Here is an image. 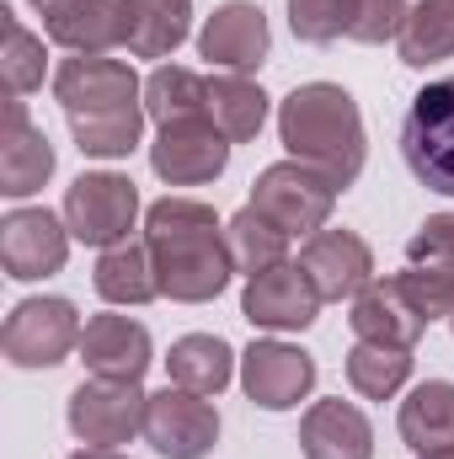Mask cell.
I'll return each mask as SVG.
<instances>
[{
    "mask_svg": "<svg viewBox=\"0 0 454 459\" xmlns=\"http://www.w3.org/2000/svg\"><path fill=\"white\" fill-rule=\"evenodd\" d=\"M144 246L155 256L161 294L177 305H209L235 278L225 225L198 198H161L144 209Z\"/></svg>",
    "mask_w": 454,
    "mask_h": 459,
    "instance_id": "obj_1",
    "label": "cell"
},
{
    "mask_svg": "<svg viewBox=\"0 0 454 459\" xmlns=\"http://www.w3.org/2000/svg\"><path fill=\"white\" fill-rule=\"evenodd\" d=\"M278 139H284L289 160H305V166L327 171L342 193L363 177V160H369L363 113H358V102L342 86H332V81L294 86L278 102Z\"/></svg>",
    "mask_w": 454,
    "mask_h": 459,
    "instance_id": "obj_2",
    "label": "cell"
},
{
    "mask_svg": "<svg viewBox=\"0 0 454 459\" xmlns=\"http://www.w3.org/2000/svg\"><path fill=\"white\" fill-rule=\"evenodd\" d=\"M401 155H406V171L428 193L454 198V75L428 81L412 97L406 123H401Z\"/></svg>",
    "mask_w": 454,
    "mask_h": 459,
    "instance_id": "obj_3",
    "label": "cell"
},
{
    "mask_svg": "<svg viewBox=\"0 0 454 459\" xmlns=\"http://www.w3.org/2000/svg\"><path fill=\"white\" fill-rule=\"evenodd\" d=\"M337 182L305 160H273L267 171H257L251 182V209H262L273 225H284L289 235H316L327 230L332 209H337Z\"/></svg>",
    "mask_w": 454,
    "mask_h": 459,
    "instance_id": "obj_4",
    "label": "cell"
},
{
    "mask_svg": "<svg viewBox=\"0 0 454 459\" xmlns=\"http://www.w3.org/2000/svg\"><path fill=\"white\" fill-rule=\"evenodd\" d=\"M81 310L65 294H38L5 316L0 347L11 368H59L70 352H81Z\"/></svg>",
    "mask_w": 454,
    "mask_h": 459,
    "instance_id": "obj_5",
    "label": "cell"
},
{
    "mask_svg": "<svg viewBox=\"0 0 454 459\" xmlns=\"http://www.w3.org/2000/svg\"><path fill=\"white\" fill-rule=\"evenodd\" d=\"M65 225L81 246H123L128 230L139 225V187L123 171H81L65 187Z\"/></svg>",
    "mask_w": 454,
    "mask_h": 459,
    "instance_id": "obj_6",
    "label": "cell"
},
{
    "mask_svg": "<svg viewBox=\"0 0 454 459\" xmlns=\"http://www.w3.org/2000/svg\"><path fill=\"white\" fill-rule=\"evenodd\" d=\"M144 390L134 379H81L70 390V433L92 449H118V444H134V433H144Z\"/></svg>",
    "mask_w": 454,
    "mask_h": 459,
    "instance_id": "obj_7",
    "label": "cell"
},
{
    "mask_svg": "<svg viewBox=\"0 0 454 459\" xmlns=\"http://www.w3.org/2000/svg\"><path fill=\"white\" fill-rule=\"evenodd\" d=\"M144 444L166 459H204L220 444V411L209 395L166 385L144 401Z\"/></svg>",
    "mask_w": 454,
    "mask_h": 459,
    "instance_id": "obj_8",
    "label": "cell"
},
{
    "mask_svg": "<svg viewBox=\"0 0 454 459\" xmlns=\"http://www.w3.org/2000/svg\"><path fill=\"white\" fill-rule=\"evenodd\" d=\"M240 390L262 411H294L316 390V358L305 347L278 342V337L251 342L240 352Z\"/></svg>",
    "mask_w": 454,
    "mask_h": 459,
    "instance_id": "obj_9",
    "label": "cell"
},
{
    "mask_svg": "<svg viewBox=\"0 0 454 459\" xmlns=\"http://www.w3.org/2000/svg\"><path fill=\"white\" fill-rule=\"evenodd\" d=\"M70 225L65 214H48V209H11L0 220V262H5V278L16 283H38V278H54L65 262H70Z\"/></svg>",
    "mask_w": 454,
    "mask_h": 459,
    "instance_id": "obj_10",
    "label": "cell"
},
{
    "mask_svg": "<svg viewBox=\"0 0 454 459\" xmlns=\"http://www.w3.org/2000/svg\"><path fill=\"white\" fill-rule=\"evenodd\" d=\"M240 316L257 332H305L321 316V294H316V283L305 278L300 262H278V267L246 278Z\"/></svg>",
    "mask_w": 454,
    "mask_h": 459,
    "instance_id": "obj_11",
    "label": "cell"
},
{
    "mask_svg": "<svg viewBox=\"0 0 454 459\" xmlns=\"http://www.w3.org/2000/svg\"><path fill=\"white\" fill-rule=\"evenodd\" d=\"M150 166L171 187H204V182L225 177L230 139L209 117H198V123H166L155 134V144H150Z\"/></svg>",
    "mask_w": 454,
    "mask_h": 459,
    "instance_id": "obj_12",
    "label": "cell"
},
{
    "mask_svg": "<svg viewBox=\"0 0 454 459\" xmlns=\"http://www.w3.org/2000/svg\"><path fill=\"white\" fill-rule=\"evenodd\" d=\"M300 267H305V278L316 283L321 305H327V299H332V305L358 299V294L374 283V251H369V240L353 235V230H316V235H305Z\"/></svg>",
    "mask_w": 454,
    "mask_h": 459,
    "instance_id": "obj_13",
    "label": "cell"
},
{
    "mask_svg": "<svg viewBox=\"0 0 454 459\" xmlns=\"http://www.w3.org/2000/svg\"><path fill=\"white\" fill-rule=\"evenodd\" d=\"M54 97L65 117L81 113H108V108H123V102H144V86L134 75V65L123 59H108V54H75L54 70Z\"/></svg>",
    "mask_w": 454,
    "mask_h": 459,
    "instance_id": "obj_14",
    "label": "cell"
},
{
    "mask_svg": "<svg viewBox=\"0 0 454 459\" xmlns=\"http://www.w3.org/2000/svg\"><path fill=\"white\" fill-rule=\"evenodd\" d=\"M267 48H273V32H267L262 5H251V0H225V5H214V16H209L204 32H198V54H204L209 65L230 70V75L257 70V65L267 59Z\"/></svg>",
    "mask_w": 454,
    "mask_h": 459,
    "instance_id": "obj_15",
    "label": "cell"
},
{
    "mask_svg": "<svg viewBox=\"0 0 454 459\" xmlns=\"http://www.w3.org/2000/svg\"><path fill=\"white\" fill-rule=\"evenodd\" d=\"M54 177V144L48 134L27 117L22 97L5 102V134H0V193L5 198H32Z\"/></svg>",
    "mask_w": 454,
    "mask_h": 459,
    "instance_id": "obj_16",
    "label": "cell"
},
{
    "mask_svg": "<svg viewBox=\"0 0 454 459\" xmlns=\"http://www.w3.org/2000/svg\"><path fill=\"white\" fill-rule=\"evenodd\" d=\"M353 337L358 342H385V347H417L428 332V316L401 294L396 273L390 278H374L358 299H353V316H347Z\"/></svg>",
    "mask_w": 454,
    "mask_h": 459,
    "instance_id": "obj_17",
    "label": "cell"
},
{
    "mask_svg": "<svg viewBox=\"0 0 454 459\" xmlns=\"http://www.w3.org/2000/svg\"><path fill=\"white\" fill-rule=\"evenodd\" d=\"M81 363L97 374V379H144V368L155 363V347L150 332L128 316H92L86 332H81Z\"/></svg>",
    "mask_w": 454,
    "mask_h": 459,
    "instance_id": "obj_18",
    "label": "cell"
},
{
    "mask_svg": "<svg viewBox=\"0 0 454 459\" xmlns=\"http://www.w3.org/2000/svg\"><path fill=\"white\" fill-rule=\"evenodd\" d=\"M43 32L70 54H113L128 43V0H65L43 16Z\"/></svg>",
    "mask_w": 454,
    "mask_h": 459,
    "instance_id": "obj_19",
    "label": "cell"
},
{
    "mask_svg": "<svg viewBox=\"0 0 454 459\" xmlns=\"http://www.w3.org/2000/svg\"><path fill=\"white\" fill-rule=\"evenodd\" d=\"M305 459H374V428L353 401H310L300 417Z\"/></svg>",
    "mask_w": 454,
    "mask_h": 459,
    "instance_id": "obj_20",
    "label": "cell"
},
{
    "mask_svg": "<svg viewBox=\"0 0 454 459\" xmlns=\"http://www.w3.org/2000/svg\"><path fill=\"white\" fill-rule=\"evenodd\" d=\"M401 444L412 455H454V379H423L401 401Z\"/></svg>",
    "mask_w": 454,
    "mask_h": 459,
    "instance_id": "obj_21",
    "label": "cell"
},
{
    "mask_svg": "<svg viewBox=\"0 0 454 459\" xmlns=\"http://www.w3.org/2000/svg\"><path fill=\"white\" fill-rule=\"evenodd\" d=\"M97 294L108 305H150L161 299V278H155V256L144 240H123V246H108L97 256V273H92Z\"/></svg>",
    "mask_w": 454,
    "mask_h": 459,
    "instance_id": "obj_22",
    "label": "cell"
},
{
    "mask_svg": "<svg viewBox=\"0 0 454 459\" xmlns=\"http://www.w3.org/2000/svg\"><path fill=\"white\" fill-rule=\"evenodd\" d=\"M193 32V0H128V54L134 59H166Z\"/></svg>",
    "mask_w": 454,
    "mask_h": 459,
    "instance_id": "obj_23",
    "label": "cell"
},
{
    "mask_svg": "<svg viewBox=\"0 0 454 459\" xmlns=\"http://www.w3.org/2000/svg\"><path fill=\"white\" fill-rule=\"evenodd\" d=\"M166 374L171 385L182 390H198V395H220L230 379H235V347L225 337H209V332H193V337H177L166 352Z\"/></svg>",
    "mask_w": 454,
    "mask_h": 459,
    "instance_id": "obj_24",
    "label": "cell"
},
{
    "mask_svg": "<svg viewBox=\"0 0 454 459\" xmlns=\"http://www.w3.org/2000/svg\"><path fill=\"white\" fill-rule=\"evenodd\" d=\"M144 113L155 128L198 123V117H209V81L188 65H155L144 81Z\"/></svg>",
    "mask_w": 454,
    "mask_h": 459,
    "instance_id": "obj_25",
    "label": "cell"
},
{
    "mask_svg": "<svg viewBox=\"0 0 454 459\" xmlns=\"http://www.w3.org/2000/svg\"><path fill=\"white\" fill-rule=\"evenodd\" d=\"M289 230L273 225L262 209H240V214H230L225 220V246H230V262H235V273H246V278H257V273H267V267H278V262H289Z\"/></svg>",
    "mask_w": 454,
    "mask_h": 459,
    "instance_id": "obj_26",
    "label": "cell"
},
{
    "mask_svg": "<svg viewBox=\"0 0 454 459\" xmlns=\"http://www.w3.org/2000/svg\"><path fill=\"white\" fill-rule=\"evenodd\" d=\"M396 54L412 70H428V65L454 59V0H412L406 27L396 38Z\"/></svg>",
    "mask_w": 454,
    "mask_h": 459,
    "instance_id": "obj_27",
    "label": "cell"
},
{
    "mask_svg": "<svg viewBox=\"0 0 454 459\" xmlns=\"http://www.w3.org/2000/svg\"><path fill=\"white\" fill-rule=\"evenodd\" d=\"M209 123L225 134L230 144H246L267 123V91L246 75H214L209 81Z\"/></svg>",
    "mask_w": 454,
    "mask_h": 459,
    "instance_id": "obj_28",
    "label": "cell"
},
{
    "mask_svg": "<svg viewBox=\"0 0 454 459\" xmlns=\"http://www.w3.org/2000/svg\"><path fill=\"white\" fill-rule=\"evenodd\" d=\"M144 102H123V108H108V113H81L70 117V134L81 144V155H97V160H123L139 150L144 139Z\"/></svg>",
    "mask_w": 454,
    "mask_h": 459,
    "instance_id": "obj_29",
    "label": "cell"
},
{
    "mask_svg": "<svg viewBox=\"0 0 454 459\" xmlns=\"http://www.w3.org/2000/svg\"><path fill=\"white\" fill-rule=\"evenodd\" d=\"M406 379H412V347H385V342L347 347V385L363 401H390Z\"/></svg>",
    "mask_w": 454,
    "mask_h": 459,
    "instance_id": "obj_30",
    "label": "cell"
},
{
    "mask_svg": "<svg viewBox=\"0 0 454 459\" xmlns=\"http://www.w3.org/2000/svg\"><path fill=\"white\" fill-rule=\"evenodd\" d=\"M0 32H5V48H0L5 91H11V97L38 91V86H43V75H48V48H43V38H38V32H27V27L16 22V11H11V5H0Z\"/></svg>",
    "mask_w": 454,
    "mask_h": 459,
    "instance_id": "obj_31",
    "label": "cell"
},
{
    "mask_svg": "<svg viewBox=\"0 0 454 459\" xmlns=\"http://www.w3.org/2000/svg\"><path fill=\"white\" fill-rule=\"evenodd\" d=\"M358 0H289V27L300 43H337L353 32Z\"/></svg>",
    "mask_w": 454,
    "mask_h": 459,
    "instance_id": "obj_32",
    "label": "cell"
},
{
    "mask_svg": "<svg viewBox=\"0 0 454 459\" xmlns=\"http://www.w3.org/2000/svg\"><path fill=\"white\" fill-rule=\"evenodd\" d=\"M396 283H401V294L428 316V326L454 316V273L450 267H406V273H396Z\"/></svg>",
    "mask_w": 454,
    "mask_h": 459,
    "instance_id": "obj_33",
    "label": "cell"
},
{
    "mask_svg": "<svg viewBox=\"0 0 454 459\" xmlns=\"http://www.w3.org/2000/svg\"><path fill=\"white\" fill-rule=\"evenodd\" d=\"M406 262L412 267H450L454 273V214H428L417 235L406 240Z\"/></svg>",
    "mask_w": 454,
    "mask_h": 459,
    "instance_id": "obj_34",
    "label": "cell"
},
{
    "mask_svg": "<svg viewBox=\"0 0 454 459\" xmlns=\"http://www.w3.org/2000/svg\"><path fill=\"white\" fill-rule=\"evenodd\" d=\"M406 0H358V16H353V43H396L401 27H406Z\"/></svg>",
    "mask_w": 454,
    "mask_h": 459,
    "instance_id": "obj_35",
    "label": "cell"
},
{
    "mask_svg": "<svg viewBox=\"0 0 454 459\" xmlns=\"http://www.w3.org/2000/svg\"><path fill=\"white\" fill-rule=\"evenodd\" d=\"M70 459H128V455H118V449H92V444H86V449H75Z\"/></svg>",
    "mask_w": 454,
    "mask_h": 459,
    "instance_id": "obj_36",
    "label": "cell"
},
{
    "mask_svg": "<svg viewBox=\"0 0 454 459\" xmlns=\"http://www.w3.org/2000/svg\"><path fill=\"white\" fill-rule=\"evenodd\" d=\"M27 5H32V11H38V16H54V11H59V5H65V0H27Z\"/></svg>",
    "mask_w": 454,
    "mask_h": 459,
    "instance_id": "obj_37",
    "label": "cell"
},
{
    "mask_svg": "<svg viewBox=\"0 0 454 459\" xmlns=\"http://www.w3.org/2000/svg\"><path fill=\"white\" fill-rule=\"evenodd\" d=\"M423 459H454V455H423Z\"/></svg>",
    "mask_w": 454,
    "mask_h": 459,
    "instance_id": "obj_38",
    "label": "cell"
},
{
    "mask_svg": "<svg viewBox=\"0 0 454 459\" xmlns=\"http://www.w3.org/2000/svg\"><path fill=\"white\" fill-rule=\"evenodd\" d=\"M450 332H454V316H450Z\"/></svg>",
    "mask_w": 454,
    "mask_h": 459,
    "instance_id": "obj_39",
    "label": "cell"
}]
</instances>
